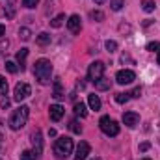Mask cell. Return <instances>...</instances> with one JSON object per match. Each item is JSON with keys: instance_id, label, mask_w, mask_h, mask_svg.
<instances>
[{"instance_id": "ab89813d", "label": "cell", "mask_w": 160, "mask_h": 160, "mask_svg": "<svg viewBox=\"0 0 160 160\" xmlns=\"http://www.w3.org/2000/svg\"><path fill=\"white\" fill-rule=\"evenodd\" d=\"M143 160H151V158H143Z\"/></svg>"}, {"instance_id": "f35d334b", "label": "cell", "mask_w": 160, "mask_h": 160, "mask_svg": "<svg viewBox=\"0 0 160 160\" xmlns=\"http://www.w3.org/2000/svg\"><path fill=\"white\" fill-rule=\"evenodd\" d=\"M93 160H102V158H93Z\"/></svg>"}, {"instance_id": "ac0fdd59", "label": "cell", "mask_w": 160, "mask_h": 160, "mask_svg": "<svg viewBox=\"0 0 160 160\" xmlns=\"http://www.w3.org/2000/svg\"><path fill=\"white\" fill-rule=\"evenodd\" d=\"M155 8H157V4H155L153 0H143V2H142V9H143L145 13H153Z\"/></svg>"}, {"instance_id": "7a4b0ae2", "label": "cell", "mask_w": 160, "mask_h": 160, "mask_svg": "<svg viewBox=\"0 0 160 160\" xmlns=\"http://www.w3.org/2000/svg\"><path fill=\"white\" fill-rule=\"evenodd\" d=\"M71 153H73V140L69 136H60L56 140V143H54V155H56V158L63 160V158H67Z\"/></svg>"}, {"instance_id": "f546056e", "label": "cell", "mask_w": 160, "mask_h": 160, "mask_svg": "<svg viewBox=\"0 0 160 160\" xmlns=\"http://www.w3.org/2000/svg\"><path fill=\"white\" fill-rule=\"evenodd\" d=\"M6 69H8L9 73H17V71H19V67H17L15 62H6Z\"/></svg>"}, {"instance_id": "30bf717a", "label": "cell", "mask_w": 160, "mask_h": 160, "mask_svg": "<svg viewBox=\"0 0 160 160\" xmlns=\"http://www.w3.org/2000/svg\"><path fill=\"white\" fill-rule=\"evenodd\" d=\"M89 155V143L88 142H80L78 147H77V153H75V160H86Z\"/></svg>"}, {"instance_id": "e0dca14e", "label": "cell", "mask_w": 160, "mask_h": 160, "mask_svg": "<svg viewBox=\"0 0 160 160\" xmlns=\"http://www.w3.org/2000/svg\"><path fill=\"white\" fill-rule=\"evenodd\" d=\"M75 114H77L78 118H86V116H88V108H86L84 102H75Z\"/></svg>"}, {"instance_id": "5b68a950", "label": "cell", "mask_w": 160, "mask_h": 160, "mask_svg": "<svg viewBox=\"0 0 160 160\" xmlns=\"http://www.w3.org/2000/svg\"><path fill=\"white\" fill-rule=\"evenodd\" d=\"M102 75H104V63L102 62H93L88 69V78L91 82H97L99 78H102Z\"/></svg>"}, {"instance_id": "ba28073f", "label": "cell", "mask_w": 160, "mask_h": 160, "mask_svg": "<svg viewBox=\"0 0 160 160\" xmlns=\"http://www.w3.org/2000/svg\"><path fill=\"white\" fill-rule=\"evenodd\" d=\"M32 145H34L36 155H41V151H43V138H41L39 128H36V130L32 132Z\"/></svg>"}, {"instance_id": "6da1fadb", "label": "cell", "mask_w": 160, "mask_h": 160, "mask_svg": "<svg viewBox=\"0 0 160 160\" xmlns=\"http://www.w3.org/2000/svg\"><path fill=\"white\" fill-rule=\"evenodd\" d=\"M34 75H36V78L39 84L43 86H47V84H50V77H52V63L48 62V60H45V58H41L36 62V65H34Z\"/></svg>"}, {"instance_id": "836d02e7", "label": "cell", "mask_w": 160, "mask_h": 160, "mask_svg": "<svg viewBox=\"0 0 160 160\" xmlns=\"http://www.w3.org/2000/svg\"><path fill=\"white\" fill-rule=\"evenodd\" d=\"M0 106H2V108H8V106H9V101H8V99H2V101H0Z\"/></svg>"}, {"instance_id": "7c38bea8", "label": "cell", "mask_w": 160, "mask_h": 160, "mask_svg": "<svg viewBox=\"0 0 160 160\" xmlns=\"http://www.w3.org/2000/svg\"><path fill=\"white\" fill-rule=\"evenodd\" d=\"M67 28L71 34H78L80 32V17L78 15H71L69 21H67Z\"/></svg>"}, {"instance_id": "3957f363", "label": "cell", "mask_w": 160, "mask_h": 160, "mask_svg": "<svg viewBox=\"0 0 160 160\" xmlns=\"http://www.w3.org/2000/svg\"><path fill=\"white\" fill-rule=\"evenodd\" d=\"M28 116H30V108H28V106H19V108L11 114V118H9V127H11V130L22 128V127L26 125V121H28Z\"/></svg>"}, {"instance_id": "603a6c76", "label": "cell", "mask_w": 160, "mask_h": 160, "mask_svg": "<svg viewBox=\"0 0 160 160\" xmlns=\"http://www.w3.org/2000/svg\"><path fill=\"white\" fill-rule=\"evenodd\" d=\"M123 6H125V0H110V8L114 11H119Z\"/></svg>"}, {"instance_id": "ffe728a7", "label": "cell", "mask_w": 160, "mask_h": 160, "mask_svg": "<svg viewBox=\"0 0 160 160\" xmlns=\"http://www.w3.org/2000/svg\"><path fill=\"white\" fill-rule=\"evenodd\" d=\"M48 43H50V36H48L47 32H41L39 36H38V45L45 47V45H48Z\"/></svg>"}, {"instance_id": "d6a6232c", "label": "cell", "mask_w": 160, "mask_h": 160, "mask_svg": "<svg viewBox=\"0 0 160 160\" xmlns=\"http://www.w3.org/2000/svg\"><path fill=\"white\" fill-rule=\"evenodd\" d=\"M128 95H130V97H134V99H136V97H140V95H142V89H140V88H136V89H132V91H130V93H128Z\"/></svg>"}, {"instance_id": "9c48e42d", "label": "cell", "mask_w": 160, "mask_h": 160, "mask_svg": "<svg viewBox=\"0 0 160 160\" xmlns=\"http://www.w3.org/2000/svg\"><path fill=\"white\" fill-rule=\"evenodd\" d=\"M63 114H65V108H63L62 104H52V106L48 108V116H50L52 121H60L63 118Z\"/></svg>"}, {"instance_id": "74e56055", "label": "cell", "mask_w": 160, "mask_h": 160, "mask_svg": "<svg viewBox=\"0 0 160 160\" xmlns=\"http://www.w3.org/2000/svg\"><path fill=\"white\" fill-rule=\"evenodd\" d=\"M158 65H160V50H158Z\"/></svg>"}, {"instance_id": "8992f818", "label": "cell", "mask_w": 160, "mask_h": 160, "mask_svg": "<svg viewBox=\"0 0 160 160\" xmlns=\"http://www.w3.org/2000/svg\"><path fill=\"white\" fill-rule=\"evenodd\" d=\"M32 93V89H30V86L26 84V82H19L17 86H15V91H13V97H15V101H24L28 95Z\"/></svg>"}, {"instance_id": "484cf974", "label": "cell", "mask_w": 160, "mask_h": 160, "mask_svg": "<svg viewBox=\"0 0 160 160\" xmlns=\"http://www.w3.org/2000/svg\"><path fill=\"white\" fill-rule=\"evenodd\" d=\"M69 128H71L75 134H80V132H82V127L78 125V121H77V119H73L71 123H69Z\"/></svg>"}, {"instance_id": "e575fe53", "label": "cell", "mask_w": 160, "mask_h": 160, "mask_svg": "<svg viewBox=\"0 0 160 160\" xmlns=\"http://www.w3.org/2000/svg\"><path fill=\"white\" fill-rule=\"evenodd\" d=\"M149 147H151V145H149V143L145 142V143H142V145H140V151H147Z\"/></svg>"}, {"instance_id": "60d3db41", "label": "cell", "mask_w": 160, "mask_h": 160, "mask_svg": "<svg viewBox=\"0 0 160 160\" xmlns=\"http://www.w3.org/2000/svg\"><path fill=\"white\" fill-rule=\"evenodd\" d=\"M0 160H2V158H0Z\"/></svg>"}, {"instance_id": "4fadbf2b", "label": "cell", "mask_w": 160, "mask_h": 160, "mask_svg": "<svg viewBox=\"0 0 160 160\" xmlns=\"http://www.w3.org/2000/svg\"><path fill=\"white\" fill-rule=\"evenodd\" d=\"M52 97L58 99V101L65 97V93H63V89H62V82H60V78H54V91H52Z\"/></svg>"}, {"instance_id": "2e32d148", "label": "cell", "mask_w": 160, "mask_h": 160, "mask_svg": "<svg viewBox=\"0 0 160 160\" xmlns=\"http://www.w3.org/2000/svg\"><path fill=\"white\" fill-rule=\"evenodd\" d=\"M26 56H28V48H21L19 52H17V62H19V67H21V71H24V60H26Z\"/></svg>"}, {"instance_id": "277c9868", "label": "cell", "mask_w": 160, "mask_h": 160, "mask_svg": "<svg viewBox=\"0 0 160 160\" xmlns=\"http://www.w3.org/2000/svg\"><path fill=\"white\" fill-rule=\"evenodd\" d=\"M99 127H101V130H102L106 136H118V134H119V125H118V121H114L110 116L101 118Z\"/></svg>"}, {"instance_id": "f1b7e54d", "label": "cell", "mask_w": 160, "mask_h": 160, "mask_svg": "<svg viewBox=\"0 0 160 160\" xmlns=\"http://www.w3.org/2000/svg\"><path fill=\"white\" fill-rule=\"evenodd\" d=\"M19 36H21V39L28 41V39H30V36H32V34H30V30H28V28H21V30H19Z\"/></svg>"}, {"instance_id": "5bb4252c", "label": "cell", "mask_w": 160, "mask_h": 160, "mask_svg": "<svg viewBox=\"0 0 160 160\" xmlns=\"http://www.w3.org/2000/svg\"><path fill=\"white\" fill-rule=\"evenodd\" d=\"M88 104H89V108L91 110H101V99H99V95H88Z\"/></svg>"}, {"instance_id": "7402d4cb", "label": "cell", "mask_w": 160, "mask_h": 160, "mask_svg": "<svg viewBox=\"0 0 160 160\" xmlns=\"http://www.w3.org/2000/svg\"><path fill=\"white\" fill-rule=\"evenodd\" d=\"M21 160H38V155H36V151H22Z\"/></svg>"}, {"instance_id": "d590c367", "label": "cell", "mask_w": 160, "mask_h": 160, "mask_svg": "<svg viewBox=\"0 0 160 160\" xmlns=\"http://www.w3.org/2000/svg\"><path fill=\"white\" fill-rule=\"evenodd\" d=\"M4 32H6V26H2V24H0V38L4 36Z\"/></svg>"}, {"instance_id": "4316f807", "label": "cell", "mask_w": 160, "mask_h": 160, "mask_svg": "<svg viewBox=\"0 0 160 160\" xmlns=\"http://www.w3.org/2000/svg\"><path fill=\"white\" fill-rule=\"evenodd\" d=\"M104 47H106V50H108V52H116V50H118V43H116V41H106V43H104Z\"/></svg>"}, {"instance_id": "d6986e66", "label": "cell", "mask_w": 160, "mask_h": 160, "mask_svg": "<svg viewBox=\"0 0 160 160\" xmlns=\"http://www.w3.org/2000/svg\"><path fill=\"white\" fill-rule=\"evenodd\" d=\"M63 21H65V15H56V17L50 21V26H52V28H60V26L63 24Z\"/></svg>"}, {"instance_id": "83f0119b", "label": "cell", "mask_w": 160, "mask_h": 160, "mask_svg": "<svg viewBox=\"0 0 160 160\" xmlns=\"http://www.w3.org/2000/svg\"><path fill=\"white\" fill-rule=\"evenodd\" d=\"M6 93H8V80L0 77V95H6Z\"/></svg>"}, {"instance_id": "d4e9b609", "label": "cell", "mask_w": 160, "mask_h": 160, "mask_svg": "<svg viewBox=\"0 0 160 160\" xmlns=\"http://www.w3.org/2000/svg\"><path fill=\"white\" fill-rule=\"evenodd\" d=\"M128 99H130V95H128V93H118V95H116V102H119V104L128 102Z\"/></svg>"}, {"instance_id": "1f68e13d", "label": "cell", "mask_w": 160, "mask_h": 160, "mask_svg": "<svg viewBox=\"0 0 160 160\" xmlns=\"http://www.w3.org/2000/svg\"><path fill=\"white\" fill-rule=\"evenodd\" d=\"M38 4H39V0H22V6H26V8H30V9L36 8Z\"/></svg>"}, {"instance_id": "44dd1931", "label": "cell", "mask_w": 160, "mask_h": 160, "mask_svg": "<svg viewBox=\"0 0 160 160\" xmlns=\"http://www.w3.org/2000/svg\"><path fill=\"white\" fill-rule=\"evenodd\" d=\"M4 13H6L8 19H11V17L15 15V4H13V2H8V6L4 8Z\"/></svg>"}, {"instance_id": "52a82bcc", "label": "cell", "mask_w": 160, "mask_h": 160, "mask_svg": "<svg viewBox=\"0 0 160 160\" xmlns=\"http://www.w3.org/2000/svg\"><path fill=\"white\" fill-rule=\"evenodd\" d=\"M136 80V75H134V71H130V69H121L119 73L116 75V82L121 84V86H125V84H132Z\"/></svg>"}, {"instance_id": "9a60e30c", "label": "cell", "mask_w": 160, "mask_h": 160, "mask_svg": "<svg viewBox=\"0 0 160 160\" xmlns=\"http://www.w3.org/2000/svg\"><path fill=\"white\" fill-rule=\"evenodd\" d=\"M110 86H112V82H110V78H99L97 82H95V88L99 89V91H106V89H110Z\"/></svg>"}, {"instance_id": "4dcf8cb0", "label": "cell", "mask_w": 160, "mask_h": 160, "mask_svg": "<svg viewBox=\"0 0 160 160\" xmlns=\"http://www.w3.org/2000/svg\"><path fill=\"white\" fill-rule=\"evenodd\" d=\"M147 50H151V52H155V50H160V41H151V43L147 45Z\"/></svg>"}, {"instance_id": "8d00e7d4", "label": "cell", "mask_w": 160, "mask_h": 160, "mask_svg": "<svg viewBox=\"0 0 160 160\" xmlns=\"http://www.w3.org/2000/svg\"><path fill=\"white\" fill-rule=\"evenodd\" d=\"M93 2H95V4H104L106 0H93Z\"/></svg>"}, {"instance_id": "8fae6325", "label": "cell", "mask_w": 160, "mask_h": 160, "mask_svg": "<svg viewBox=\"0 0 160 160\" xmlns=\"http://www.w3.org/2000/svg\"><path fill=\"white\" fill-rule=\"evenodd\" d=\"M123 123L132 128V127H136V125L140 123V116H138L136 112H125V114H123Z\"/></svg>"}, {"instance_id": "cb8c5ba5", "label": "cell", "mask_w": 160, "mask_h": 160, "mask_svg": "<svg viewBox=\"0 0 160 160\" xmlns=\"http://www.w3.org/2000/svg\"><path fill=\"white\" fill-rule=\"evenodd\" d=\"M89 17H91L93 21H97V22H99V21H102V19H104V13H102V11H99V9H93V11L89 13Z\"/></svg>"}]
</instances>
